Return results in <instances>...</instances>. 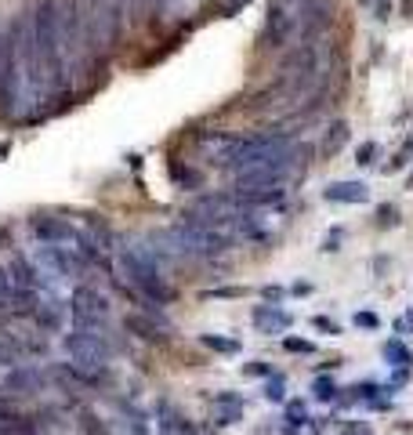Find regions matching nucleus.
Here are the masks:
<instances>
[{"label": "nucleus", "mask_w": 413, "mask_h": 435, "mask_svg": "<svg viewBox=\"0 0 413 435\" xmlns=\"http://www.w3.org/2000/svg\"><path fill=\"white\" fill-rule=\"evenodd\" d=\"M33 22V40H37V66L44 80V94H66L69 84V69H66V55H62V33H58V0H37L29 11Z\"/></svg>", "instance_id": "1"}, {"label": "nucleus", "mask_w": 413, "mask_h": 435, "mask_svg": "<svg viewBox=\"0 0 413 435\" xmlns=\"http://www.w3.org/2000/svg\"><path fill=\"white\" fill-rule=\"evenodd\" d=\"M58 33H62V55H66L69 84H76L84 73L98 66L91 51L87 22H84V0H58Z\"/></svg>", "instance_id": "2"}, {"label": "nucleus", "mask_w": 413, "mask_h": 435, "mask_svg": "<svg viewBox=\"0 0 413 435\" xmlns=\"http://www.w3.org/2000/svg\"><path fill=\"white\" fill-rule=\"evenodd\" d=\"M120 262H123V272H127V280H131V287L149 305H170L174 301V287L164 280L160 257L152 254V247L127 244V247H120Z\"/></svg>", "instance_id": "3"}, {"label": "nucleus", "mask_w": 413, "mask_h": 435, "mask_svg": "<svg viewBox=\"0 0 413 435\" xmlns=\"http://www.w3.org/2000/svg\"><path fill=\"white\" fill-rule=\"evenodd\" d=\"M66 352L76 370H84V374H98L109 359V345L102 337V327H84L76 323L73 334H66Z\"/></svg>", "instance_id": "4"}, {"label": "nucleus", "mask_w": 413, "mask_h": 435, "mask_svg": "<svg viewBox=\"0 0 413 435\" xmlns=\"http://www.w3.org/2000/svg\"><path fill=\"white\" fill-rule=\"evenodd\" d=\"M69 312H73L76 323H84V327H105L109 323V298L94 287H76L73 301H69Z\"/></svg>", "instance_id": "5"}, {"label": "nucleus", "mask_w": 413, "mask_h": 435, "mask_svg": "<svg viewBox=\"0 0 413 435\" xmlns=\"http://www.w3.org/2000/svg\"><path fill=\"white\" fill-rule=\"evenodd\" d=\"M333 26V0H305L301 4V44H315Z\"/></svg>", "instance_id": "6"}, {"label": "nucleus", "mask_w": 413, "mask_h": 435, "mask_svg": "<svg viewBox=\"0 0 413 435\" xmlns=\"http://www.w3.org/2000/svg\"><path fill=\"white\" fill-rule=\"evenodd\" d=\"M29 232H33L40 244H51V247H62V244H76V229L69 221H62L55 214H37L29 221Z\"/></svg>", "instance_id": "7"}, {"label": "nucleus", "mask_w": 413, "mask_h": 435, "mask_svg": "<svg viewBox=\"0 0 413 435\" xmlns=\"http://www.w3.org/2000/svg\"><path fill=\"white\" fill-rule=\"evenodd\" d=\"M240 145L243 138H232V135H211V138H203V149H206V160L218 167H236V156H240Z\"/></svg>", "instance_id": "8"}, {"label": "nucleus", "mask_w": 413, "mask_h": 435, "mask_svg": "<svg viewBox=\"0 0 413 435\" xmlns=\"http://www.w3.org/2000/svg\"><path fill=\"white\" fill-rule=\"evenodd\" d=\"M250 319L261 334H287L290 330V312H283L279 305H258Z\"/></svg>", "instance_id": "9"}, {"label": "nucleus", "mask_w": 413, "mask_h": 435, "mask_svg": "<svg viewBox=\"0 0 413 435\" xmlns=\"http://www.w3.org/2000/svg\"><path fill=\"white\" fill-rule=\"evenodd\" d=\"M243 207H276L287 200V185H254V189H236Z\"/></svg>", "instance_id": "10"}, {"label": "nucleus", "mask_w": 413, "mask_h": 435, "mask_svg": "<svg viewBox=\"0 0 413 435\" xmlns=\"http://www.w3.org/2000/svg\"><path fill=\"white\" fill-rule=\"evenodd\" d=\"M26 352H29V345L22 341L19 334L0 330V366H19L26 359Z\"/></svg>", "instance_id": "11"}, {"label": "nucleus", "mask_w": 413, "mask_h": 435, "mask_svg": "<svg viewBox=\"0 0 413 435\" xmlns=\"http://www.w3.org/2000/svg\"><path fill=\"white\" fill-rule=\"evenodd\" d=\"M323 196L330 203H362V200H367V185H362V182H333Z\"/></svg>", "instance_id": "12"}, {"label": "nucleus", "mask_w": 413, "mask_h": 435, "mask_svg": "<svg viewBox=\"0 0 413 435\" xmlns=\"http://www.w3.org/2000/svg\"><path fill=\"white\" fill-rule=\"evenodd\" d=\"M240 417H243V402H240V395L221 392V395L214 399V421H218V425H236Z\"/></svg>", "instance_id": "13"}, {"label": "nucleus", "mask_w": 413, "mask_h": 435, "mask_svg": "<svg viewBox=\"0 0 413 435\" xmlns=\"http://www.w3.org/2000/svg\"><path fill=\"white\" fill-rule=\"evenodd\" d=\"M37 327L40 330H47V334H58L62 330V316H66V312H62V305L55 301V298H47V301H40L37 305Z\"/></svg>", "instance_id": "14"}, {"label": "nucleus", "mask_w": 413, "mask_h": 435, "mask_svg": "<svg viewBox=\"0 0 413 435\" xmlns=\"http://www.w3.org/2000/svg\"><path fill=\"white\" fill-rule=\"evenodd\" d=\"M8 276H11V287H15V290H33L40 272H37L33 265H29L26 257H15V262L8 265Z\"/></svg>", "instance_id": "15"}, {"label": "nucleus", "mask_w": 413, "mask_h": 435, "mask_svg": "<svg viewBox=\"0 0 413 435\" xmlns=\"http://www.w3.org/2000/svg\"><path fill=\"white\" fill-rule=\"evenodd\" d=\"M156 413H160V425H164L167 435H196V428L188 425L185 417L170 407V402H160V410H156Z\"/></svg>", "instance_id": "16"}, {"label": "nucleus", "mask_w": 413, "mask_h": 435, "mask_svg": "<svg viewBox=\"0 0 413 435\" xmlns=\"http://www.w3.org/2000/svg\"><path fill=\"white\" fill-rule=\"evenodd\" d=\"M127 330H134L138 337H146V341H167L164 327L152 323V319H146V316H131V319H127Z\"/></svg>", "instance_id": "17"}, {"label": "nucleus", "mask_w": 413, "mask_h": 435, "mask_svg": "<svg viewBox=\"0 0 413 435\" xmlns=\"http://www.w3.org/2000/svg\"><path fill=\"white\" fill-rule=\"evenodd\" d=\"M203 345L214 348V352H225V356L240 352V341H232V337H218V334H203Z\"/></svg>", "instance_id": "18"}, {"label": "nucleus", "mask_w": 413, "mask_h": 435, "mask_svg": "<svg viewBox=\"0 0 413 435\" xmlns=\"http://www.w3.org/2000/svg\"><path fill=\"white\" fill-rule=\"evenodd\" d=\"M385 356H388L392 363H399V366H410V363H413V356H410V348H406L403 341H388V348H385Z\"/></svg>", "instance_id": "19"}, {"label": "nucleus", "mask_w": 413, "mask_h": 435, "mask_svg": "<svg viewBox=\"0 0 413 435\" xmlns=\"http://www.w3.org/2000/svg\"><path fill=\"white\" fill-rule=\"evenodd\" d=\"M344 142H348V127H344V123H333V127H330V138H326V149L333 153V149H341Z\"/></svg>", "instance_id": "20"}, {"label": "nucleus", "mask_w": 413, "mask_h": 435, "mask_svg": "<svg viewBox=\"0 0 413 435\" xmlns=\"http://www.w3.org/2000/svg\"><path fill=\"white\" fill-rule=\"evenodd\" d=\"M287 421H290V428L305 425V402H301V399H294L290 407H287Z\"/></svg>", "instance_id": "21"}, {"label": "nucleus", "mask_w": 413, "mask_h": 435, "mask_svg": "<svg viewBox=\"0 0 413 435\" xmlns=\"http://www.w3.org/2000/svg\"><path fill=\"white\" fill-rule=\"evenodd\" d=\"M374 156H377V145L374 142H367V145H359V153H355V164H374Z\"/></svg>", "instance_id": "22"}, {"label": "nucleus", "mask_w": 413, "mask_h": 435, "mask_svg": "<svg viewBox=\"0 0 413 435\" xmlns=\"http://www.w3.org/2000/svg\"><path fill=\"white\" fill-rule=\"evenodd\" d=\"M312 327H315V330H323V334H341V327L333 323V319H326V316H315V319H312Z\"/></svg>", "instance_id": "23"}, {"label": "nucleus", "mask_w": 413, "mask_h": 435, "mask_svg": "<svg viewBox=\"0 0 413 435\" xmlns=\"http://www.w3.org/2000/svg\"><path fill=\"white\" fill-rule=\"evenodd\" d=\"M341 435H374L367 421H352V425H341Z\"/></svg>", "instance_id": "24"}, {"label": "nucleus", "mask_w": 413, "mask_h": 435, "mask_svg": "<svg viewBox=\"0 0 413 435\" xmlns=\"http://www.w3.org/2000/svg\"><path fill=\"white\" fill-rule=\"evenodd\" d=\"M283 389H287V384H283V377H272V381H268V389H265V395L272 399V402H279V399H283Z\"/></svg>", "instance_id": "25"}, {"label": "nucleus", "mask_w": 413, "mask_h": 435, "mask_svg": "<svg viewBox=\"0 0 413 435\" xmlns=\"http://www.w3.org/2000/svg\"><path fill=\"white\" fill-rule=\"evenodd\" d=\"M243 374H247V377H268L272 370H268V363H247Z\"/></svg>", "instance_id": "26"}, {"label": "nucleus", "mask_w": 413, "mask_h": 435, "mask_svg": "<svg viewBox=\"0 0 413 435\" xmlns=\"http://www.w3.org/2000/svg\"><path fill=\"white\" fill-rule=\"evenodd\" d=\"M283 348L287 352H312V345L301 341V337H283Z\"/></svg>", "instance_id": "27"}, {"label": "nucleus", "mask_w": 413, "mask_h": 435, "mask_svg": "<svg viewBox=\"0 0 413 435\" xmlns=\"http://www.w3.org/2000/svg\"><path fill=\"white\" fill-rule=\"evenodd\" d=\"M355 327L374 330V327H377V316H374V312H355Z\"/></svg>", "instance_id": "28"}, {"label": "nucleus", "mask_w": 413, "mask_h": 435, "mask_svg": "<svg viewBox=\"0 0 413 435\" xmlns=\"http://www.w3.org/2000/svg\"><path fill=\"white\" fill-rule=\"evenodd\" d=\"M315 395H319V399H333V384L326 377H319V381H315Z\"/></svg>", "instance_id": "29"}, {"label": "nucleus", "mask_w": 413, "mask_h": 435, "mask_svg": "<svg viewBox=\"0 0 413 435\" xmlns=\"http://www.w3.org/2000/svg\"><path fill=\"white\" fill-rule=\"evenodd\" d=\"M388 11H392L388 0H377V19H388Z\"/></svg>", "instance_id": "30"}, {"label": "nucleus", "mask_w": 413, "mask_h": 435, "mask_svg": "<svg viewBox=\"0 0 413 435\" xmlns=\"http://www.w3.org/2000/svg\"><path fill=\"white\" fill-rule=\"evenodd\" d=\"M265 298L276 301V298H283V290H279V287H265Z\"/></svg>", "instance_id": "31"}, {"label": "nucleus", "mask_w": 413, "mask_h": 435, "mask_svg": "<svg viewBox=\"0 0 413 435\" xmlns=\"http://www.w3.org/2000/svg\"><path fill=\"white\" fill-rule=\"evenodd\" d=\"M229 4H243V0H229Z\"/></svg>", "instance_id": "32"}, {"label": "nucleus", "mask_w": 413, "mask_h": 435, "mask_svg": "<svg viewBox=\"0 0 413 435\" xmlns=\"http://www.w3.org/2000/svg\"><path fill=\"white\" fill-rule=\"evenodd\" d=\"M410 153H413V138H410Z\"/></svg>", "instance_id": "33"}, {"label": "nucleus", "mask_w": 413, "mask_h": 435, "mask_svg": "<svg viewBox=\"0 0 413 435\" xmlns=\"http://www.w3.org/2000/svg\"><path fill=\"white\" fill-rule=\"evenodd\" d=\"M362 4H370V0H362Z\"/></svg>", "instance_id": "34"}]
</instances>
